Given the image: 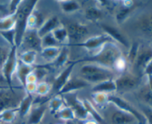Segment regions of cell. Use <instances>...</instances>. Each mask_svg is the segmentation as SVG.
<instances>
[{
	"label": "cell",
	"mask_w": 152,
	"mask_h": 124,
	"mask_svg": "<svg viewBox=\"0 0 152 124\" xmlns=\"http://www.w3.org/2000/svg\"><path fill=\"white\" fill-rule=\"evenodd\" d=\"M116 90L117 89L114 79H110L95 84L91 91L92 92H102L110 94L116 92Z\"/></svg>",
	"instance_id": "obj_20"
},
{
	"label": "cell",
	"mask_w": 152,
	"mask_h": 124,
	"mask_svg": "<svg viewBox=\"0 0 152 124\" xmlns=\"http://www.w3.org/2000/svg\"><path fill=\"white\" fill-rule=\"evenodd\" d=\"M0 86H4V87H7V83H6L5 79H4V76H3L2 73L0 71Z\"/></svg>",
	"instance_id": "obj_47"
},
{
	"label": "cell",
	"mask_w": 152,
	"mask_h": 124,
	"mask_svg": "<svg viewBox=\"0 0 152 124\" xmlns=\"http://www.w3.org/2000/svg\"><path fill=\"white\" fill-rule=\"evenodd\" d=\"M16 23V13L0 17V31L13 29Z\"/></svg>",
	"instance_id": "obj_28"
},
{
	"label": "cell",
	"mask_w": 152,
	"mask_h": 124,
	"mask_svg": "<svg viewBox=\"0 0 152 124\" xmlns=\"http://www.w3.org/2000/svg\"><path fill=\"white\" fill-rule=\"evenodd\" d=\"M140 98L148 105V107L152 109V92L148 85L143 87L140 92Z\"/></svg>",
	"instance_id": "obj_37"
},
{
	"label": "cell",
	"mask_w": 152,
	"mask_h": 124,
	"mask_svg": "<svg viewBox=\"0 0 152 124\" xmlns=\"http://www.w3.org/2000/svg\"><path fill=\"white\" fill-rule=\"evenodd\" d=\"M99 123L96 122L95 120H86L84 121L83 124H98Z\"/></svg>",
	"instance_id": "obj_49"
},
{
	"label": "cell",
	"mask_w": 152,
	"mask_h": 124,
	"mask_svg": "<svg viewBox=\"0 0 152 124\" xmlns=\"http://www.w3.org/2000/svg\"><path fill=\"white\" fill-rule=\"evenodd\" d=\"M0 124H5V123H3L2 122H1V121H0Z\"/></svg>",
	"instance_id": "obj_52"
},
{
	"label": "cell",
	"mask_w": 152,
	"mask_h": 124,
	"mask_svg": "<svg viewBox=\"0 0 152 124\" xmlns=\"http://www.w3.org/2000/svg\"><path fill=\"white\" fill-rule=\"evenodd\" d=\"M38 1H22L16 12L15 23V44L19 48L22 44V38L27 30V22L30 14L35 10Z\"/></svg>",
	"instance_id": "obj_2"
},
{
	"label": "cell",
	"mask_w": 152,
	"mask_h": 124,
	"mask_svg": "<svg viewBox=\"0 0 152 124\" xmlns=\"http://www.w3.org/2000/svg\"><path fill=\"white\" fill-rule=\"evenodd\" d=\"M10 49H11V47L7 48V47H4V46L0 45V71L2 69L3 65H4L6 60L8 58V56L10 52Z\"/></svg>",
	"instance_id": "obj_42"
},
{
	"label": "cell",
	"mask_w": 152,
	"mask_h": 124,
	"mask_svg": "<svg viewBox=\"0 0 152 124\" xmlns=\"http://www.w3.org/2000/svg\"><path fill=\"white\" fill-rule=\"evenodd\" d=\"M90 85L88 82L82 78H70L68 82L65 84L60 91L56 94L62 95L65 94H71L77 90L83 89Z\"/></svg>",
	"instance_id": "obj_14"
},
{
	"label": "cell",
	"mask_w": 152,
	"mask_h": 124,
	"mask_svg": "<svg viewBox=\"0 0 152 124\" xmlns=\"http://www.w3.org/2000/svg\"><path fill=\"white\" fill-rule=\"evenodd\" d=\"M51 33L59 44H63V43H65L66 41H68V31H67L66 27H65L62 25H61L60 27H59L56 30H54Z\"/></svg>",
	"instance_id": "obj_32"
},
{
	"label": "cell",
	"mask_w": 152,
	"mask_h": 124,
	"mask_svg": "<svg viewBox=\"0 0 152 124\" xmlns=\"http://www.w3.org/2000/svg\"><path fill=\"white\" fill-rule=\"evenodd\" d=\"M58 3L59 4L62 11L67 14L75 13L81 9V4L78 1L63 0V1H59Z\"/></svg>",
	"instance_id": "obj_23"
},
{
	"label": "cell",
	"mask_w": 152,
	"mask_h": 124,
	"mask_svg": "<svg viewBox=\"0 0 152 124\" xmlns=\"http://www.w3.org/2000/svg\"><path fill=\"white\" fill-rule=\"evenodd\" d=\"M143 74L145 75H146V76L152 75V59L151 60V61L148 63V64L147 65L146 67H145Z\"/></svg>",
	"instance_id": "obj_45"
},
{
	"label": "cell",
	"mask_w": 152,
	"mask_h": 124,
	"mask_svg": "<svg viewBox=\"0 0 152 124\" xmlns=\"http://www.w3.org/2000/svg\"><path fill=\"white\" fill-rule=\"evenodd\" d=\"M108 103L115 105L120 110L130 113L136 119L137 122L139 124H147L146 119L142 112H139L136 108L134 107L130 103L126 101L122 97L115 94H108Z\"/></svg>",
	"instance_id": "obj_5"
},
{
	"label": "cell",
	"mask_w": 152,
	"mask_h": 124,
	"mask_svg": "<svg viewBox=\"0 0 152 124\" xmlns=\"http://www.w3.org/2000/svg\"><path fill=\"white\" fill-rule=\"evenodd\" d=\"M52 89V85L47 82H39L37 84L35 93L40 97L45 96L48 94Z\"/></svg>",
	"instance_id": "obj_38"
},
{
	"label": "cell",
	"mask_w": 152,
	"mask_h": 124,
	"mask_svg": "<svg viewBox=\"0 0 152 124\" xmlns=\"http://www.w3.org/2000/svg\"><path fill=\"white\" fill-rule=\"evenodd\" d=\"M140 47V45L138 42H134L133 44H131L130 47H129V54H128V60L132 64H134L135 60H136V58L137 56L138 53H139Z\"/></svg>",
	"instance_id": "obj_39"
},
{
	"label": "cell",
	"mask_w": 152,
	"mask_h": 124,
	"mask_svg": "<svg viewBox=\"0 0 152 124\" xmlns=\"http://www.w3.org/2000/svg\"><path fill=\"white\" fill-rule=\"evenodd\" d=\"M100 27L105 31V33L107 34L114 42H118L124 47L129 48L130 44L129 40L127 39L126 35L117 28L107 25H101Z\"/></svg>",
	"instance_id": "obj_12"
},
{
	"label": "cell",
	"mask_w": 152,
	"mask_h": 124,
	"mask_svg": "<svg viewBox=\"0 0 152 124\" xmlns=\"http://www.w3.org/2000/svg\"><path fill=\"white\" fill-rule=\"evenodd\" d=\"M65 124H75L73 121H68V122H65Z\"/></svg>",
	"instance_id": "obj_51"
},
{
	"label": "cell",
	"mask_w": 152,
	"mask_h": 124,
	"mask_svg": "<svg viewBox=\"0 0 152 124\" xmlns=\"http://www.w3.org/2000/svg\"><path fill=\"white\" fill-rule=\"evenodd\" d=\"M1 16H1V13H0V17H1Z\"/></svg>",
	"instance_id": "obj_53"
},
{
	"label": "cell",
	"mask_w": 152,
	"mask_h": 124,
	"mask_svg": "<svg viewBox=\"0 0 152 124\" xmlns=\"http://www.w3.org/2000/svg\"><path fill=\"white\" fill-rule=\"evenodd\" d=\"M22 44L28 47V50L40 52L42 47V38L37 33V30H27L22 38Z\"/></svg>",
	"instance_id": "obj_9"
},
{
	"label": "cell",
	"mask_w": 152,
	"mask_h": 124,
	"mask_svg": "<svg viewBox=\"0 0 152 124\" xmlns=\"http://www.w3.org/2000/svg\"><path fill=\"white\" fill-rule=\"evenodd\" d=\"M65 106L67 105L65 102V99L59 94L53 96L48 102L49 110L50 114L53 115H56V113Z\"/></svg>",
	"instance_id": "obj_24"
},
{
	"label": "cell",
	"mask_w": 152,
	"mask_h": 124,
	"mask_svg": "<svg viewBox=\"0 0 152 124\" xmlns=\"http://www.w3.org/2000/svg\"><path fill=\"white\" fill-rule=\"evenodd\" d=\"M116 84V92H126L136 88L139 85V78L129 72H123L117 78L114 79Z\"/></svg>",
	"instance_id": "obj_6"
},
{
	"label": "cell",
	"mask_w": 152,
	"mask_h": 124,
	"mask_svg": "<svg viewBox=\"0 0 152 124\" xmlns=\"http://www.w3.org/2000/svg\"><path fill=\"white\" fill-rule=\"evenodd\" d=\"M62 47H45L40 51L42 57L50 63L55 60L60 53Z\"/></svg>",
	"instance_id": "obj_26"
},
{
	"label": "cell",
	"mask_w": 152,
	"mask_h": 124,
	"mask_svg": "<svg viewBox=\"0 0 152 124\" xmlns=\"http://www.w3.org/2000/svg\"><path fill=\"white\" fill-rule=\"evenodd\" d=\"M60 47L59 43L54 38L52 33H49L42 38V47Z\"/></svg>",
	"instance_id": "obj_40"
},
{
	"label": "cell",
	"mask_w": 152,
	"mask_h": 124,
	"mask_svg": "<svg viewBox=\"0 0 152 124\" xmlns=\"http://www.w3.org/2000/svg\"><path fill=\"white\" fill-rule=\"evenodd\" d=\"M34 68L33 66H28V65L25 64V63H23L19 60L16 74L17 75L18 78H19L23 89L25 88V85H26L27 78L29 75V74L34 70Z\"/></svg>",
	"instance_id": "obj_21"
},
{
	"label": "cell",
	"mask_w": 152,
	"mask_h": 124,
	"mask_svg": "<svg viewBox=\"0 0 152 124\" xmlns=\"http://www.w3.org/2000/svg\"><path fill=\"white\" fill-rule=\"evenodd\" d=\"M0 36L2 37L3 39L6 42L8 43L10 47L16 46V44H15V36H16V33H15L14 28L11 30H8L0 31Z\"/></svg>",
	"instance_id": "obj_36"
},
{
	"label": "cell",
	"mask_w": 152,
	"mask_h": 124,
	"mask_svg": "<svg viewBox=\"0 0 152 124\" xmlns=\"http://www.w3.org/2000/svg\"><path fill=\"white\" fill-rule=\"evenodd\" d=\"M108 42H114V41L107 34L104 33L91 37V38H88V39L83 41V42L72 44L71 46L83 47V48L86 49L87 50L91 51V50H99V49L102 48V46L105 45V44Z\"/></svg>",
	"instance_id": "obj_7"
},
{
	"label": "cell",
	"mask_w": 152,
	"mask_h": 124,
	"mask_svg": "<svg viewBox=\"0 0 152 124\" xmlns=\"http://www.w3.org/2000/svg\"><path fill=\"white\" fill-rule=\"evenodd\" d=\"M92 100L96 106H99L100 109L106 107L108 103V94L102 92H92Z\"/></svg>",
	"instance_id": "obj_30"
},
{
	"label": "cell",
	"mask_w": 152,
	"mask_h": 124,
	"mask_svg": "<svg viewBox=\"0 0 152 124\" xmlns=\"http://www.w3.org/2000/svg\"><path fill=\"white\" fill-rule=\"evenodd\" d=\"M7 89H9V88L7 87H4V86H0V91H1V90Z\"/></svg>",
	"instance_id": "obj_50"
},
{
	"label": "cell",
	"mask_w": 152,
	"mask_h": 124,
	"mask_svg": "<svg viewBox=\"0 0 152 124\" xmlns=\"http://www.w3.org/2000/svg\"><path fill=\"white\" fill-rule=\"evenodd\" d=\"M68 58H69V50H68V47L67 46L62 47L60 53L57 56V58L53 61L50 63V66L56 68V69L62 67L68 63Z\"/></svg>",
	"instance_id": "obj_25"
},
{
	"label": "cell",
	"mask_w": 152,
	"mask_h": 124,
	"mask_svg": "<svg viewBox=\"0 0 152 124\" xmlns=\"http://www.w3.org/2000/svg\"><path fill=\"white\" fill-rule=\"evenodd\" d=\"M126 66H127V61H126V59L123 56H121V57L116 61L114 66V69H115L117 71L123 73V72H125Z\"/></svg>",
	"instance_id": "obj_43"
},
{
	"label": "cell",
	"mask_w": 152,
	"mask_h": 124,
	"mask_svg": "<svg viewBox=\"0 0 152 124\" xmlns=\"http://www.w3.org/2000/svg\"><path fill=\"white\" fill-rule=\"evenodd\" d=\"M136 120L134 117L130 113L122 110H117L111 116L113 124H132Z\"/></svg>",
	"instance_id": "obj_19"
},
{
	"label": "cell",
	"mask_w": 152,
	"mask_h": 124,
	"mask_svg": "<svg viewBox=\"0 0 152 124\" xmlns=\"http://www.w3.org/2000/svg\"><path fill=\"white\" fill-rule=\"evenodd\" d=\"M85 16L89 22L96 23L102 19V13L101 11V9L99 8L96 5L91 6L86 9L85 11Z\"/></svg>",
	"instance_id": "obj_27"
},
{
	"label": "cell",
	"mask_w": 152,
	"mask_h": 124,
	"mask_svg": "<svg viewBox=\"0 0 152 124\" xmlns=\"http://www.w3.org/2000/svg\"><path fill=\"white\" fill-rule=\"evenodd\" d=\"M142 114L145 117L147 124H152V109L148 106L142 108Z\"/></svg>",
	"instance_id": "obj_44"
},
{
	"label": "cell",
	"mask_w": 152,
	"mask_h": 124,
	"mask_svg": "<svg viewBox=\"0 0 152 124\" xmlns=\"http://www.w3.org/2000/svg\"><path fill=\"white\" fill-rule=\"evenodd\" d=\"M37 52L34 50H26L20 55L19 61L28 66H34L37 58Z\"/></svg>",
	"instance_id": "obj_33"
},
{
	"label": "cell",
	"mask_w": 152,
	"mask_h": 124,
	"mask_svg": "<svg viewBox=\"0 0 152 124\" xmlns=\"http://www.w3.org/2000/svg\"><path fill=\"white\" fill-rule=\"evenodd\" d=\"M68 34V41H73L72 44H78L88 34V28L86 25L79 22H74L68 25L66 27Z\"/></svg>",
	"instance_id": "obj_8"
},
{
	"label": "cell",
	"mask_w": 152,
	"mask_h": 124,
	"mask_svg": "<svg viewBox=\"0 0 152 124\" xmlns=\"http://www.w3.org/2000/svg\"><path fill=\"white\" fill-rule=\"evenodd\" d=\"M34 102L32 94L26 93V95L21 100L18 106V115L21 118H25V117L28 116L30 112L32 109Z\"/></svg>",
	"instance_id": "obj_17"
},
{
	"label": "cell",
	"mask_w": 152,
	"mask_h": 124,
	"mask_svg": "<svg viewBox=\"0 0 152 124\" xmlns=\"http://www.w3.org/2000/svg\"><path fill=\"white\" fill-rule=\"evenodd\" d=\"M123 56L122 51L115 42H108L98 50L96 54L87 57L82 58L74 61V63L87 62L88 63H94L108 69H114L116 61Z\"/></svg>",
	"instance_id": "obj_1"
},
{
	"label": "cell",
	"mask_w": 152,
	"mask_h": 124,
	"mask_svg": "<svg viewBox=\"0 0 152 124\" xmlns=\"http://www.w3.org/2000/svg\"><path fill=\"white\" fill-rule=\"evenodd\" d=\"M61 25H62L60 23V21L57 16H51L46 21H45L42 26L37 30V33H38L39 36L42 38L45 35L51 33L54 30L60 27Z\"/></svg>",
	"instance_id": "obj_16"
},
{
	"label": "cell",
	"mask_w": 152,
	"mask_h": 124,
	"mask_svg": "<svg viewBox=\"0 0 152 124\" xmlns=\"http://www.w3.org/2000/svg\"><path fill=\"white\" fill-rule=\"evenodd\" d=\"M135 7H136V5L130 7L122 6L121 8L119 10V11L116 14V20H117V22H118V24H120H120H123L130 16V15L132 14L133 10L135 9Z\"/></svg>",
	"instance_id": "obj_34"
},
{
	"label": "cell",
	"mask_w": 152,
	"mask_h": 124,
	"mask_svg": "<svg viewBox=\"0 0 152 124\" xmlns=\"http://www.w3.org/2000/svg\"><path fill=\"white\" fill-rule=\"evenodd\" d=\"M75 65L76 64L74 62H69L68 66L64 70H62L57 75V77L55 78L53 85H52V89L54 92H56V94L60 91L61 89L65 86V84L71 78V73H72L73 69H74V67Z\"/></svg>",
	"instance_id": "obj_11"
},
{
	"label": "cell",
	"mask_w": 152,
	"mask_h": 124,
	"mask_svg": "<svg viewBox=\"0 0 152 124\" xmlns=\"http://www.w3.org/2000/svg\"><path fill=\"white\" fill-rule=\"evenodd\" d=\"M147 78H148V87L152 92V75H148Z\"/></svg>",
	"instance_id": "obj_48"
},
{
	"label": "cell",
	"mask_w": 152,
	"mask_h": 124,
	"mask_svg": "<svg viewBox=\"0 0 152 124\" xmlns=\"http://www.w3.org/2000/svg\"><path fill=\"white\" fill-rule=\"evenodd\" d=\"M8 4H2V3H0V13H7L8 11Z\"/></svg>",
	"instance_id": "obj_46"
},
{
	"label": "cell",
	"mask_w": 152,
	"mask_h": 124,
	"mask_svg": "<svg viewBox=\"0 0 152 124\" xmlns=\"http://www.w3.org/2000/svg\"><path fill=\"white\" fill-rule=\"evenodd\" d=\"M83 101L85 106H86V109H87L89 115H91L93 117L94 120H95L98 123L102 122V121H103V118H102V115L97 112V110L96 109L95 106H94V105L92 104L89 100H83Z\"/></svg>",
	"instance_id": "obj_35"
},
{
	"label": "cell",
	"mask_w": 152,
	"mask_h": 124,
	"mask_svg": "<svg viewBox=\"0 0 152 124\" xmlns=\"http://www.w3.org/2000/svg\"><path fill=\"white\" fill-rule=\"evenodd\" d=\"M46 106L40 104L32 109L28 115V124H40L45 115Z\"/></svg>",
	"instance_id": "obj_18"
},
{
	"label": "cell",
	"mask_w": 152,
	"mask_h": 124,
	"mask_svg": "<svg viewBox=\"0 0 152 124\" xmlns=\"http://www.w3.org/2000/svg\"><path fill=\"white\" fill-rule=\"evenodd\" d=\"M0 115H1V120H0L1 122L5 124L12 123L18 115V107L6 109L0 113Z\"/></svg>",
	"instance_id": "obj_29"
},
{
	"label": "cell",
	"mask_w": 152,
	"mask_h": 124,
	"mask_svg": "<svg viewBox=\"0 0 152 124\" xmlns=\"http://www.w3.org/2000/svg\"><path fill=\"white\" fill-rule=\"evenodd\" d=\"M152 59L151 47H140L139 53L136 58L134 66L139 72L143 73L145 67Z\"/></svg>",
	"instance_id": "obj_10"
},
{
	"label": "cell",
	"mask_w": 152,
	"mask_h": 124,
	"mask_svg": "<svg viewBox=\"0 0 152 124\" xmlns=\"http://www.w3.org/2000/svg\"><path fill=\"white\" fill-rule=\"evenodd\" d=\"M70 106L74 111L76 119L83 121L88 120V117L89 115L88 112L83 100H80L77 97V95L70 97L69 106Z\"/></svg>",
	"instance_id": "obj_13"
},
{
	"label": "cell",
	"mask_w": 152,
	"mask_h": 124,
	"mask_svg": "<svg viewBox=\"0 0 152 124\" xmlns=\"http://www.w3.org/2000/svg\"><path fill=\"white\" fill-rule=\"evenodd\" d=\"M80 75L82 79L88 84L94 83L96 84L107 80L114 79L115 74L111 69L94 63H88L81 67Z\"/></svg>",
	"instance_id": "obj_3"
},
{
	"label": "cell",
	"mask_w": 152,
	"mask_h": 124,
	"mask_svg": "<svg viewBox=\"0 0 152 124\" xmlns=\"http://www.w3.org/2000/svg\"><path fill=\"white\" fill-rule=\"evenodd\" d=\"M56 115H57L59 119L65 121V122H68V121H74L76 119L74 111L68 105L64 106L63 108H62L56 113Z\"/></svg>",
	"instance_id": "obj_31"
},
{
	"label": "cell",
	"mask_w": 152,
	"mask_h": 124,
	"mask_svg": "<svg viewBox=\"0 0 152 124\" xmlns=\"http://www.w3.org/2000/svg\"><path fill=\"white\" fill-rule=\"evenodd\" d=\"M43 16L37 10H33L30 14L27 22V30H38L44 23Z\"/></svg>",
	"instance_id": "obj_22"
},
{
	"label": "cell",
	"mask_w": 152,
	"mask_h": 124,
	"mask_svg": "<svg viewBox=\"0 0 152 124\" xmlns=\"http://www.w3.org/2000/svg\"><path fill=\"white\" fill-rule=\"evenodd\" d=\"M17 50L18 48L16 46L11 47L8 58L3 65L2 69H1V72L5 79L7 87L10 90H13V87H12V80H13V75L16 74L18 63H19Z\"/></svg>",
	"instance_id": "obj_4"
},
{
	"label": "cell",
	"mask_w": 152,
	"mask_h": 124,
	"mask_svg": "<svg viewBox=\"0 0 152 124\" xmlns=\"http://www.w3.org/2000/svg\"><path fill=\"white\" fill-rule=\"evenodd\" d=\"M58 124H62V123H58Z\"/></svg>",
	"instance_id": "obj_54"
},
{
	"label": "cell",
	"mask_w": 152,
	"mask_h": 124,
	"mask_svg": "<svg viewBox=\"0 0 152 124\" xmlns=\"http://www.w3.org/2000/svg\"><path fill=\"white\" fill-rule=\"evenodd\" d=\"M137 27L144 35L152 38V12L141 16L137 22Z\"/></svg>",
	"instance_id": "obj_15"
},
{
	"label": "cell",
	"mask_w": 152,
	"mask_h": 124,
	"mask_svg": "<svg viewBox=\"0 0 152 124\" xmlns=\"http://www.w3.org/2000/svg\"><path fill=\"white\" fill-rule=\"evenodd\" d=\"M119 1H96V6H97L99 8H102L105 9V10H108L109 12L113 11V10L115 9V7H117V4H118Z\"/></svg>",
	"instance_id": "obj_41"
}]
</instances>
